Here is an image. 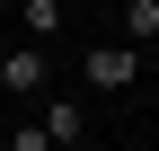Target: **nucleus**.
Instances as JSON below:
<instances>
[{"mask_svg":"<svg viewBox=\"0 0 159 151\" xmlns=\"http://www.w3.org/2000/svg\"><path fill=\"white\" fill-rule=\"evenodd\" d=\"M80 80H89V89H97V98H124V89H133V80H142V53H133V45H124V36H97V45H89V53H80Z\"/></svg>","mask_w":159,"mask_h":151,"instance_id":"nucleus-1","label":"nucleus"},{"mask_svg":"<svg viewBox=\"0 0 159 151\" xmlns=\"http://www.w3.org/2000/svg\"><path fill=\"white\" fill-rule=\"evenodd\" d=\"M44 89H53V53L18 36V45L0 53V98H18V107H35V98H44Z\"/></svg>","mask_w":159,"mask_h":151,"instance_id":"nucleus-2","label":"nucleus"},{"mask_svg":"<svg viewBox=\"0 0 159 151\" xmlns=\"http://www.w3.org/2000/svg\"><path fill=\"white\" fill-rule=\"evenodd\" d=\"M27 116L44 124V142H53V151H80V142H89V107H80V98H62V89H44Z\"/></svg>","mask_w":159,"mask_h":151,"instance_id":"nucleus-3","label":"nucleus"},{"mask_svg":"<svg viewBox=\"0 0 159 151\" xmlns=\"http://www.w3.org/2000/svg\"><path fill=\"white\" fill-rule=\"evenodd\" d=\"M115 36H124L133 53H150L159 45V0H124V9H115Z\"/></svg>","mask_w":159,"mask_h":151,"instance_id":"nucleus-4","label":"nucleus"},{"mask_svg":"<svg viewBox=\"0 0 159 151\" xmlns=\"http://www.w3.org/2000/svg\"><path fill=\"white\" fill-rule=\"evenodd\" d=\"M62 0H18V27H27V45H53V36H62Z\"/></svg>","mask_w":159,"mask_h":151,"instance_id":"nucleus-5","label":"nucleus"},{"mask_svg":"<svg viewBox=\"0 0 159 151\" xmlns=\"http://www.w3.org/2000/svg\"><path fill=\"white\" fill-rule=\"evenodd\" d=\"M0 151H53V142H44V124H35V116H18L9 134H0Z\"/></svg>","mask_w":159,"mask_h":151,"instance_id":"nucleus-6","label":"nucleus"},{"mask_svg":"<svg viewBox=\"0 0 159 151\" xmlns=\"http://www.w3.org/2000/svg\"><path fill=\"white\" fill-rule=\"evenodd\" d=\"M80 151H89V142H80Z\"/></svg>","mask_w":159,"mask_h":151,"instance_id":"nucleus-7","label":"nucleus"}]
</instances>
